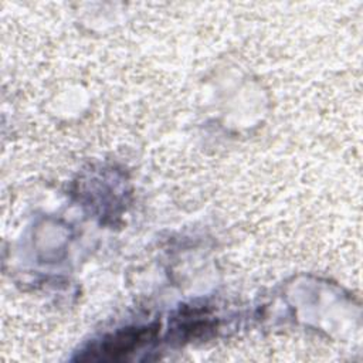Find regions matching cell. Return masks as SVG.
<instances>
[{"label":"cell","mask_w":363,"mask_h":363,"mask_svg":"<svg viewBox=\"0 0 363 363\" xmlns=\"http://www.w3.org/2000/svg\"><path fill=\"white\" fill-rule=\"evenodd\" d=\"M156 333V328H129L106 336L81 360H116L147 343Z\"/></svg>","instance_id":"obj_1"}]
</instances>
